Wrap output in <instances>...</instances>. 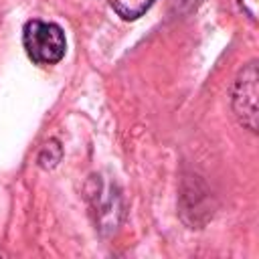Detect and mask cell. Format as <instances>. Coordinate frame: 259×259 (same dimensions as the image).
Masks as SVG:
<instances>
[{
  "mask_svg": "<svg viewBox=\"0 0 259 259\" xmlns=\"http://www.w3.org/2000/svg\"><path fill=\"white\" fill-rule=\"evenodd\" d=\"M22 45L28 59L36 65H55L67 51L61 26L45 20H28L22 30Z\"/></svg>",
  "mask_w": 259,
  "mask_h": 259,
  "instance_id": "1",
  "label": "cell"
},
{
  "mask_svg": "<svg viewBox=\"0 0 259 259\" xmlns=\"http://www.w3.org/2000/svg\"><path fill=\"white\" fill-rule=\"evenodd\" d=\"M257 81H259L257 65L249 63L241 71L235 83V93H233V109L241 119V123L247 125L251 132L257 130V95H259Z\"/></svg>",
  "mask_w": 259,
  "mask_h": 259,
  "instance_id": "2",
  "label": "cell"
},
{
  "mask_svg": "<svg viewBox=\"0 0 259 259\" xmlns=\"http://www.w3.org/2000/svg\"><path fill=\"white\" fill-rule=\"evenodd\" d=\"M154 0H109L111 8L123 18V20H136L140 18Z\"/></svg>",
  "mask_w": 259,
  "mask_h": 259,
  "instance_id": "3",
  "label": "cell"
},
{
  "mask_svg": "<svg viewBox=\"0 0 259 259\" xmlns=\"http://www.w3.org/2000/svg\"><path fill=\"white\" fill-rule=\"evenodd\" d=\"M239 4L247 12L249 18H253V20L257 18V4H259V0H239Z\"/></svg>",
  "mask_w": 259,
  "mask_h": 259,
  "instance_id": "4",
  "label": "cell"
}]
</instances>
